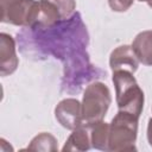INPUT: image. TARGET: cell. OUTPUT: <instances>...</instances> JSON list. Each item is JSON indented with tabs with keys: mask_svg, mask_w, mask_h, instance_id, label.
Instances as JSON below:
<instances>
[{
	"mask_svg": "<svg viewBox=\"0 0 152 152\" xmlns=\"http://www.w3.org/2000/svg\"><path fill=\"white\" fill-rule=\"evenodd\" d=\"M19 50L30 58L55 57L62 62L87 51L89 33L81 13L49 27H24L17 36Z\"/></svg>",
	"mask_w": 152,
	"mask_h": 152,
	"instance_id": "1",
	"label": "cell"
},
{
	"mask_svg": "<svg viewBox=\"0 0 152 152\" xmlns=\"http://www.w3.org/2000/svg\"><path fill=\"white\" fill-rule=\"evenodd\" d=\"M104 76L106 71L94 65L90 62L88 52L83 51L63 62L61 89L64 93L77 94L84 84Z\"/></svg>",
	"mask_w": 152,
	"mask_h": 152,
	"instance_id": "2",
	"label": "cell"
},
{
	"mask_svg": "<svg viewBox=\"0 0 152 152\" xmlns=\"http://www.w3.org/2000/svg\"><path fill=\"white\" fill-rule=\"evenodd\" d=\"M116 103L119 110L127 112L139 118L144 108V91L134 78L133 74L126 70L113 71Z\"/></svg>",
	"mask_w": 152,
	"mask_h": 152,
	"instance_id": "3",
	"label": "cell"
},
{
	"mask_svg": "<svg viewBox=\"0 0 152 152\" xmlns=\"http://www.w3.org/2000/svg\"><path fill=\"white\" fill-rule=\"evenodd\" d=\"M138 119L133 114L119 110L109 124L108 151H135Z\"/></svg>",
	"mask_w": 152,
	"mask_h": 152,
	"instance_id": "4",
	"label": "cell"
},
{
	"mask_svg": "<svg viewBox=\"0 0 152 152\" xmlns=\"http://www.w3.org/2000/svg\"><path fill=\"white\" fill-rule=\"evenodd\" d=\"M112 102L110 90L102 82H91L86 88L82 99L83 125L103 120Z\"/></svg>",
	"mask_w": 152,
	"mask_h": 152,
	"instance_id": "5",
	"label": "cell"
},
{
	"mask_svg": "<svg viewBox=\"0 0 152 152\" xmlns=\"http://www.w3.org/2000/svg\"><path fill=\"white\" fill-rule=\"evenodd\" d=\"M1 21L15 26H34L38 13L39 1L36 0H0Z\"/></svg>",
	"mask_w": 152,
	"mask_h": 152,
	"instance_id": "6",
	"label": "cell"
},
{
	"mask_svg": "<svg viewBox=\"0 0 152 152\" xmlns=\"http://www.w3.org/2000/svg\"><path fill=\"white\" fill-rule=\"evenodd\" d=\"M76 12L75 0H39V13L34 26L49 27L69 19Z\"/></svg>",
	"mask_w": 152,
	"mask_h": 152,
	"instance_id": "7",
	"label": "cell"
},
{
	"mask_svg": "<svg viewBox=\"0 0 152 152\" xmlns=\"http://www.w3.org/2000/svg\"><path fill=\"white\" fill-rule=\"evenodd\" d=\"M57 121L66 129H76L83 125L82 103L72 97L62 100L55 108Z\"/></svg>",
	"mask_w": 152,
	"mask_h": 152,
	"instance_id": "8",
	"label": "cell"
},
{
	"mask_svg": "<svg viewBox=\"0 0 152 152\" xmlns=\"http://www.w3.org/2000/svg\"><path fill=\"white\" fill-rule=\"evenodd\" d=\"M19 64L15 53V40L8 33H0V74L7 76L13 74Z\"/></svg>",
	"mask_w": 152,
	"mask_h": 152,
	"instance_id": "9",
	"label": "cell"
},
{
	"mask_svg": "<svg viewBox=\"0 0 152 152\" xmlns=\"http://www.w3.org/2000/svg\"><path fill=\"white\" fill-rule=\"evenodd\" d=\"M139 59L132 45H120L114 49L109 56V66L112 71L126 70L134 74L138 70Z\"/></svg>",
	"mask_w": 152,
	"mask_h": 152,
	"instance_id": "10",
	"label": "cell"
},
{
	"mask_svg": "<svg viewBox=\"0 0 152 152\" xmlns=\"http://www.w3.org/2000/svg\"><path fill=\"white\" fill-rule=\"evenodd\" d=\"M132 48L140 63L152 66V30L138 33L132 43Z\"/></svg>",
	"mask_w": 152,
	"mask_h": 152,
	"instance_id": "11",
	"label": "cell"
},
{
	"mask_svg": "<svg viewBox=\"0 0 152 152\" xmlns=\"http://www.w3.org/2000/svg\"><path fill=\"white\" fill-rule=\"evenodd\" d=\"M91 147L89 127L87 125H82L72 131L70 137L66 139L62 151H88Z\"/></svg>",
	"mask_w": 152,
	"mask_h": 152,
	"instance_id": "12",
	"label": "cell"
},
{
	"mask_svg": "<svg viewBox=\"0 0 152 152\" xmlns=\"http://www.w3.org/2000/svg\"><path fill=\"white\" fill-rule=\"evenodd\" d=\"M90 131L91 146L96 150L108 151V139H109V124L103 120L87 125Z\"/></svg>",
	"mask_w": 152,
	"mask_h": 152,
	"instance_id": "13",
	"label": "cell"
},
{
	"mask_svg": "<svg viewBox=\"0 0 152 152\" xmlns=\"http://www.w3.org/2000/svg\"><path fill=\"white\" fill-rule=\"evenodd\" d=\"M27 150L31 151H44V152H53L58 150V144H57V139L46 132H43L38 135H36L30 145L27 146Z\"/></svg>",
	"mask_w": 152,
	"mask_h": 152,
	"instance_id": "14",
	"label": "cell"
},
{
	"mask_svg": "<svg viewBox=\"0 0 152 152\" xmlns=\"http://www.w3.org/2000/svg\"><path fill=\"white\" fill-rule=\"evenodd\" d=\"M133 1L134 0H108V5L114 12H125L133 5Z\"/></svg>",
	"mask_w": 152,
	"mask_h": 152,
	"instance_id": "15",
	"label": "cell"
},
{
	"mask_svg": "<svg viewBox=\"0 0 152 152\" xmlns=\"http://www.w3.org/2000/svg\"><path fill=\"white\" fill-rule=\"evenodd\" d=\"M147 141L150 146H152V116L150 118L148 125H147Z\"/></svg>",
	"mask_w": 152,
	"mask_h": 152,
	"instance_id": "16",
	"label": "cell"
},
{
	"mask_svg": "<svg viewBox=\"0 0 152 152\" xmlns=\"http://www.w3.org/2000/svg\"><path fill=\"white\" fill-rule=\"evenodd\" d=\"M146 1H147V4H148V6H150V7L152 8V0H146Z\"/></svg>",
	"mask_w": 152,
	"mask_h": 152,
	"instance_id": "17",
	"label": "cell"
},
{
	"mask_svg": "<svg viewBox=\"0 0 152 152\" xmlns=\"http://www.w3.org/2000/svg\"><path fill=\"white\" fill-rule=\"evenodd\" d=\"M139 1H146V0H139Z\"/></svg>",
	"mask_w": 152,
	"mask_h": 152,
	"instance_id": "18",
	"label": "cell"
}]
</instances>
